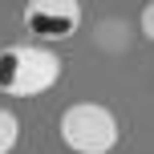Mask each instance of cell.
<instances>
[{"label":"cell","mask_w":154,"mask_h":154,"mask_svg":"<svg viewBox=\"0 0 154 154\" xmlns=\"http://www.w3.org/2000/svg\"><path fill=\"white\" fill-rule=\"evenodd\" d=\"M85 8L77 0H29L20 8V24L37 37V45H57V41H69L81 29Z\"/></svg>","instance_id":"3"},{"label":"cell","mask_w":154,"mask_h":154,"mask_svg":"<svg viewBox=\"0 0 154 154\" xmlns=\"http://www.w3.org/2000/svg\"><path fill=\"white\" fill-rule=\"evenodd\" d=\"M16 142H20V118L0 106V154H12Z\"/></svg>","instance_id":"4"},{"label":"cell","mask_w":154,"mask_h":154,"mask_svg":"<svg viewBox=\"0 0 154 154\" xmlns=\"http://www.w3.org/2000/svg\"><path fill=\"white\" fill-rule=\"evenodd\" d=\"M57 134L73 154H109L122 138V126H118L114 109L101 101H73L65 106Z\"/></svg>","instance_id":"2"},{"label":"cell","mask_w":154,"mask_h":154,"mask_svg":"<svg viewBox=\"0 0 154 154\" xmlns=\"http://www.w3.org/2000/svg\"><path fill=\"white\" fill-rule=\"evenodd\" d=\"M65 61L45 45H4L0 49V93L8 97H41L57 89Z\"/></svg>","instance_id":"1"},{"label":"cell","mask_w":154,"mask_h":154,"mask_svg":"<svg viewBox=\"0 0 154 154\" xmlns=\"http://www.w3.org/2000/svg\"><path fill=\"white\" fill-rule=\"evenodd\" d=\"M138 29H142V37H154V4H142V16H138Z\"/></svg>","instance_id":"5"}]
</instances>
